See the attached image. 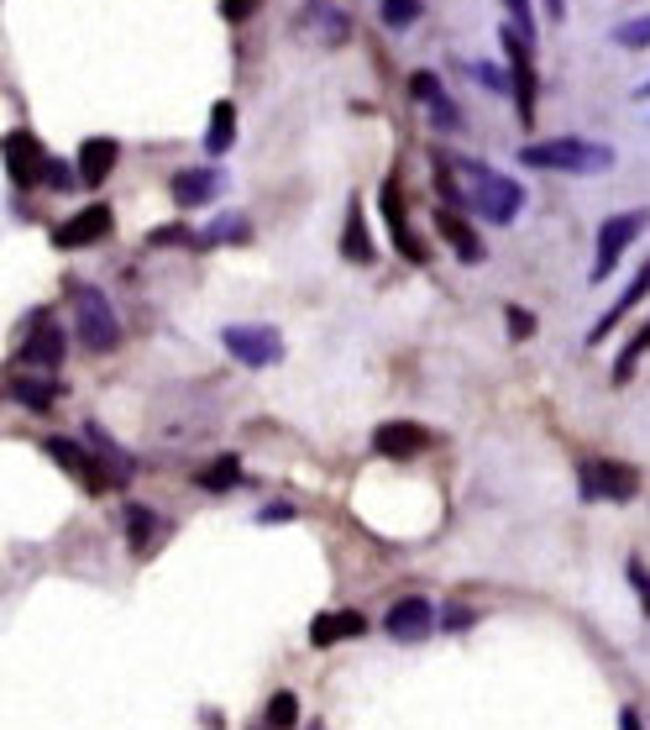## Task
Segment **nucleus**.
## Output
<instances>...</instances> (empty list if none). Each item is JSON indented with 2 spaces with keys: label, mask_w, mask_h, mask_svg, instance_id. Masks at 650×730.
I'll return each instance as SVG.
<instances>
[{
  "label": "nucleus",
  "mask_w": 650,
  "mask_h": 730,
  "mask_svg": "<svg viewBox=\"0 0 650 730\" xmlns=\"http://www.w3.org/2000/svg\"><path fill=\"white\" fill-rule=\"evenodd\" d=\"M241 484V462L237 457H215L205 473H200V488H210V494H226V488Z\"/></svg>",
  "instance_id": "nucleus-26"
},
{
  "label": "nucleus",
  "mask_w": 650,
  "mask_h": 730,
  "mask_svg": "<svg viewBox=\"0 0 650 730\" xmlns=\"http://www.w3.org/2000/svg\"><path fill=\"white\" fill-rule=\"evenodd\" d=\"M420 0H378V16H384V27L388 32H410L414 22H420Z\"/></svg>",
  "instance_id": "nucleus-27"
},
{
  "label": "nucleus",
  "mask_w": 650,
  "mask_h": 730,
  "mask_svg": "<svg viewBox=\"0 0 650 730\" xmlns=\"http://www.w3.org/2000/svg\"><path fill=\"white\" fill-rule=\"evenodd\" d=\"M473 74H477V85H483V90L514 95V79H509V69H499V63H473Z\"/></svg>",
  "instance_id": "nucleus-32"
},
{
  "label": "nucleus",
  "mask_w": 650,
  "mask_h": 730,
  "mask_svg": "<svg viewBox=\"0 0 650 730\" xmlns=\"http://www.w3.org/2000/svg\"><path fill=\"white\" fill-rule=\"evenodd\" d=\"M384 631L393 641H425L436 631V609H430V599L410 594V599H399V605L384 615Z\"/></svg>",
  "instance_id": "nucleus-13"
},
{
  "label": "nucleus",
  "mask_w": 650,
  "mask_h": 730,
  "mask_svg": "<svg viewBox=\"0 0 650 730\" xmlns=\"http://www.w3.org/2000/svg\"><path fill=\"white\" fill-rule=\"evenodd\" d=\"M378 206H384L388 237H393V247H399V258H410V263H425L430 252H425V243L414 237L410 215H404V200H399V180H384V189H378Z\"/></svg>",
  "instance_id": "nucleus-10"
},
{
  "label": "nucleus",
  "mask_w": 650,
  "mask_h": 730,
  "mask_svg": "<svg viewBox=\"0 0 650 730\" xmlns=\"http://www.w3.org/2000/svg\"><path fill=\"white\" fill-rule=\"evenodd\" d=\"M646 352H650V321H646V326H640L635 336H629V342H624L620 363H614V384H629V379H635V363H640Z\"/></svg>",
  "instance_id": "nucleus-25"
},
{
  "label": "nucleus",
  "mask_w": 650,
  "mask_h": 730,
  "mask_svg": "<svg viewBox=\"0 0 650 730\" xmlns=\"http://www.w3.org/2000/svg\"><path fill=\"white\" fill-rule=\"evenodd\" d=\"M367 631V615L362 609H336V615H315L310 620V646H336L347 636H362Z\"/></svg>",
  "instance_id": "nucleus-20"
},
{
  "label": "nucleus",
  "mask_w": 650,
  "mask_h": 730,
  "mask_svg": "<svg viewBox=\"0 0 650 730\" xmlns=\"http://www.w3.org/2000/svg\"><path fill=\"white\" fill-rule=\"evenodd\" d=\"M503 11H509V22L525 32V37H535V11H530V0H503Z\"/></svg>",
  "instance_id": "nucleus-35"
},
{
  "label": "nucleus",
  "mask_w": 650,
  "mask_h": 730,
  "mask_svg": "<svg viewBox=\"0 0 650 730\" xmlns=\"http://www.w3.org/2000/svg\"><path fill=\"white\" fill-rule=\"evenodd\" d=\"M252 11H258V0H221V16L226 22H247Z\"/></svg>",
  "instance_id": "nucleus-38"
},
{
  "label": "nucleus",
  "mask_w": 650,
  "mask_h": 730,
  "mask_svg": "<svg viewBox=\"0 0 650 730\" xmlns=\"http://www.w3.org/2000/svg\"><path fill=\"white\" fill-rule=\"evenodd\" d=\"M446 158H451V169L462 180V195H467V211L473 215L493 221V226H509L514 215L525 211V189L509 174H493V169H483L473 158H457V152H446Z\"/></svg>",
  "instance_id": "nucleus-1"
},
{
  "label": "nucleus",
  "mask_w": 650,
  "mask_h": 730,
  "mask_svg": "<svg viewBox=\"0 0 650 730\" xmlns=\"http://www.w3.org/2000/svg\"><path fill=\"white\" fill-rule=\"evenodd\" d=\"M629 583H635V594H640V605L650 615V568L646 562H629Z\"/></svg>",
  "instance_id": "nucleus-37"
},
{
  "label": "nucleus",
  "mask_w": 650,
  "mask_h": 730,
  "mask_svg": "<svg viewBox=\"0 0 650 730\" xmlns=\"http://www.w3.org/2000/svg\"><path fill=\"white\" fill-rule=\"evenodd\" d=\"M503 321H509V336H514V342H530V336H535V315L525 310V305H509V310H503Z\"/></svg>",
  "instance_id": "nucleus-34"
},
{
  "label": "nucleus",
  "mask_w": 650,
  "mask_h": 730,
  "mask_svg": "<svg viewBox=\"0 0 650 730\" xmlns=\"http://www.w3.org/2000/svg\"><path fill=\"white\" fill-rule=\"evenodd\" d=\"M85 436H89V447H95V453L105 457V468H111V479H116V488H121V484H132L137 462H132V453L121 447L116 436H105V426H95V421L85 426Z\"/></svg>",
  "instance_id": "nucleus-21"
},
{
  "label": "nucleus",
  "mask_w": 650,
  "mask_h": 730,
  "mask_svg": "<svg viewBox=\"0 0 650 730\" xmlns=\"http://www.w3.org/2000/svg\"><path fill=\"white\" fill-rule=\"evenodd\" d=\"M148 247H200V232H189V226H158V232H148Z\"/></svg>",
  "instance_id": "nucleus-33"
},
{
  "label": "nucleus",
  "mask_w": 650,
  "mask_h": 730,
  "mask_svg": "<svg viewBox=\"0 0 650 730\" xmlns=\"http://www.w3.org/2000/svg\"><path fill=\"white\" fill-rule=\"evenodd\" d=\"M620 730H640V715H635V709H620Z\"/></svg>",
  "instance_id": "nucleus-40"
},
{
  "label": "nucleus",
  "mask_w": 650,
  "mask_h": 730,
  "mask_svg": "<svg viewBox=\"0 0 650 730\" xmlns=\"http://www.w3.org/2000/svg\"><path fill=\"white\" fill-rule=\"evenodd\" d=\"M520 163L551 169V174H603V169H614V148L588 143V137H551V143H525Z\"/></svg>",
  "instance_id": "nucleus-2"
},
{
  "label": "nucleus",
  "mask_w": 650,
  "mask_h": 730,
  "mask_svg": "<svg viewBox=\"0 0 650 730\" xmlns=\"http://www.w3.org/2000/svg\"><path fill=\"white\" fill-rule=\"evenodd\" d=\"M116 158H121L116 137H85L74 169H79V180H85V184H105V180H111V169H116Z\"/></svg>",
  "instance_id": "nucleus-18"
},
{
  "label": "nucleus",
  "mask_w": 650,
  "mask_h": 730,
  "mask_svg": "<svg viewBox=\"0 0 650 730\" xmlns=\"http://www.w3.org/2000/svg\"><path fill=\"white\" fill-rule=\"evenodd\" d=\"M48 457L59 462L63 473H74V479H79L89 494H100V488L116 484V479H111V468H100L105 457H100V453H85V447H79V442H68V436H48Z\"/></svg>",
  "instance_id": "nucleus-8"
},
{
  "label": "nucleus",
  "mask_w": 650,
  "mask_h": 730,
  "mask_svg": "<svg viewBox=\"0 0 650 730\" xmlns=\"http://www.w3.org/2000/svg\"><path fill=\"white\" fill-rule=\"evenodd\" d=\"M68 305H74V336L85 342L89 352H111V347L121 342L116 310H111V300H105L95 284L74 279V284H68Z\"/></svg>",
  "instance_id": "nucleus-3"
},
{
  "label": "nucleus",
  "mask_w": 650,
  "mask_h": 730,
  "mask_svg": "<svg viewBox=\"0 0 650 730\" xmlns=\"http://www.w3.org/2000/svg\"><path fill=\"white\" fill-rule=\"evenodd\" d=\"M221 342H226V352L247 368H273L284 358V336L273 332V326H226Z\"/></svg>",
  "instance_id": "nucleus-6"
},
{
  "label": "nucleus",
  "mask_w": 650,
  "mask_h": 730,
  "mask_svg": "<svg viewBox=\"0 0 650 730\" xmlns=\"http://www.w3.org/2000/svg\"><path fill=\"white\" fill-rule=\"evenodd\" d=\"M42 184H53V189H74V184H85V180H79V174H68V163L48 158V174H42Z\"/></svg>",
  "instance_id": "nucleus-36"
},
{
  "label": "nucleus",
  "mask_w": 650,
  "mask_h": 730,
  "mask_svg": "<svg viewBox=\"0 0 650 730\" xmlns=\"http://www.w3.org/2000/svg\"><path fill=\"white\" fill-rule=\"evenodd\" d=\"M252 237V226L241 221V215H221L210 232H200V247H215V243H247Z\"/></svg>",
  "instance_id": "nucleus-28"
},
{
  "label": "nucleus",
  "mask_w": 650,
  "mask_h": 730,
  "mask_svg": "<svg viewBox=\"0 0 650 730\" xmlns=\"http://www.w3.org/2000/svg\"><path fill=\"white\" fill-rule=\"evenodd\" d=\"M258 520H263V525H273V520H295V505H267Z\"/></svg>",
  "instance_id": "nucleus-39"
},
{
  "label": "nucleus",
  "mask_w": 650,
  "mask_h": 730,
  "mask_svg": "<svg viewBox=\"0 0 650 730\" xmlns=\"http://www.w3.org/2000/svg\"><path fill=\"white\" fill-rule=\"evenodd\" d=\"M341 258L347 263H373V237H367V221H362V200L347 206V226H341Z\"/></svg>",
  "instance_id": "nucleus-22"
},
{
  "label": "nucleus",
  "mask_w": 650,
  "mask_h": 730,
  "mask_svg": "<svg viewBox=\"0 0 650 730\" xmlns=\"http://www.w3.org/2000/svg\"><path fill=\"white\" fill-rule=\"evenodd\" d=\"M436 226H441L446 243L457 247V258H462V263H483V237L467 226V215L457 211V206H441V211H436Z\"/></svg>",
  "instance_id": "nucleus-19"
},
{
  "label": "nucleus",
  "mask_w": 650,
  "mask_h": 730,
  "mask_svg": "<svg viewBox=\"0 0 650 730\" xmlns=\"http://www.w3.org/2000/svg\"><path fill=\"white\" fill-rule=\"evenodd\" d=\"M646 226H650V211H620L598 226V258H592V279H598V284L614 274V263L629 252V243H635Z\"/></svg>",
  "instance_id": "nucleus-5"
},
{
  "label": "nucleus",
  "mask_w": 650,
  "mask_h": 730,
  "mask_svg": "<svg viewBox=\"0 0 650 730\" xmlns=\"http://www.w3.org/2000/svg\"><path fill=\"white\" fill-rule=\"evenodd\" d=\"M635 100H650V79H646V85H640V90H635Z\"/></svg>",
  "instance_id": "nucleus-42"
},
{
  "label": "nucleus",
  "mask_w": 650,
  "mask_h": 730,
  "mask_svg": "<svg viewBox=\"0 0 650 730\" xmlns=\"http://www.w3.org/2000/svg\"><path fill=\"white\" fill-rule=\"evenodd\" d=\"M111 226H116L111 206H85V211H74L59 232H53V247H89V243H100Z\"/></svg>",
  "instance_id": "nucleus-15"
},
{
  "label": "nucleus",
  "mask_w": 650,
  "mask_h": 730,
  "mask_svg": "<svg viewBox=\"0 0 650 730\" xmlns=\"http://www.w3.org/2000/svg\"><path fill=\"white\" fill-rule=\"evenodd\" d=\"M430 447V431L414 426V421H384V426L373 431V453L393 457V462H404V457L425 453Z\"/></svg>",
  "instance_id": "nucleus-16"
},
{
  "label": "nucleus",
  "mask_w": 650,
  "mask_h": 730,
  "mask_svg": "<svg viewBox=\"0 0 650 730\" xmlns=\"http://www.w3.org/2000/svg\"><path fill=\"white\" fill-rule=\"evenodd\" d=\"M614 42H620V48H629V53H640V48H650V16H635V22H620V27H614Z\"/></svg>",
  "instance_id": "nucleus-30"
},
{
  "label": "nucleus",
  "mask_w": 650,
  "mask_h": 730,
  "mask_svg": "<svg viewBox=\"0 0 650 730\" xmlns=\"http://www.w3.org/2000/svg\"><path fill=\"white\" fill-rule=\"evenodd\" d=\"M168 189H174L178 211H200V206H210V200L226 189V174H221V169H210V163H205V169H178Z\"/></svg>",
  "instance_id": "nucleus-12"
},
{
  "label": "nucleus",
  "mask_w": 650,
  "mask_h": 730,
  "mask_svg": "<svg viewBox=\"0 0 650 730\" xmlns=\"http://www.w3.org/2000/svg\"><path fill=\"white\" fill-rule=\"evenodd\" d=\"M152 531H158V520H152L148 505H126V547L148 552L152 547Z\"/></svg>",
  "instance_id": "nucleus-24"
},
{
  "label": "nucleus",
  "mask_w": 650,
  "mask_h": 730,
  "mask_svg": "<svg viewBox=\"0 0 650 730\" xmlns=\"http://www.w3.org/2000/svg\"><path fill=\"white\" fill-rule=\"evenodd\" d=\"M546 16H551V22H562V16H566V0H546Z\"/></svg>",
  "instance_id": "nucleus-41"
},
{
  "label": "nucleus",
  "mask_w": 650,
  "mask_h": 730,
  "mask_svg": "<svg viewBox=\"0 0 650 730\" xmlns=\"http://www.w3.org/2000/svg\"><path fill=\"white\" fill-rule=\"evenodd\" d=\"M5 174H11V184H42V174H48V152L37 148V137H27V132H11L5 137Z\"/></svg>",
  "instance_id": "nucleus-14"
},
{
  "label": "nucleus",
  "mask_w": 650,
  "mask_h": 730,
  "mask_svg": "<svg viewBox=\"0 0 650 730\" xmlns=\"http://www.w3.org/2000/svg\"><path fill=\"white\" fill-rule=\"evenodd\" d=\"M499 42H503V59H509V79H514V111H520V122L530 126L535 122V59H530L535 37H525L509 22L499 32Z\"/></svg>",
  "instance_id": "nucleus-4"
},
{
  "label": "nucleus",
  "mask_w": 650,
  "mask_h": 730,
  "mask_svg": "<svg viewBox=\"0 0 650 730\" xmlns=\"http://www.w3.org/2000/svg\"><path fill=\"white\" fill-rule=\"evenodd\" d=\"M410 95L430 106V122L441 126V132H462V126H467V122H462V106L446 95V85L430 74V69H414V74H410Z\"/></svg>",
  "instance_id": "nucleus-11"
},
{
  "label": "nucleus",
  "mask_w": 650,
  "mask_h": 730,
  "mask_svg": "<svg viewBox=\"0 0 650 730\" xmlns=\"http://www.w3.org/2000/svg\"><path fill=\"white\" fill-rule=\"evenodd\" d=\"M232 143H237V106H232V100H215V106H210L205 152L210 158H221V152H232Z\"/></svg>",
  "instance_id": "nucleus-23"
},
{
  "label": "nucleus",
  "mask_w": 650,
  "mask_h": 730,
  "mask_svg": "<svg viewBox=\"0 0 650 730\" xmlns=\"http://www.w3.org/2000/svg\"><path fill=\"white\" fill-rule=\"evenodd\" d=\"M635 488H640V473L635 468H624V462H583V494L588 499H614V505H624V499H635Z\"/></svg>",
  "instance_id": "nucleus-9"
},
{
  "label": "nucleus",
  "mask_w": 650,
  "mask_h": 730,
  "mask_svg": "<svg viewBox=\"0 0 650 730\" xmlns=\"http://www.w3.org/2000/svg\"><path fill=\"white\" fill-rule=\"evenodd\" d=\"M646 295H650V258H646V269H640V274L629 279V289H624L620 300H614L609 310H603V315H598V326L588 332V347H598V342H609V332H614V326H620L624 315H629L635 305L646 300Z\"/></svg>",
  "instance_id": "nucleus-17"
},
{
  "label": "nucleus",
  "mask_w": 650,
  "mask_h": 730,
  "mask_svg": "<svg viewBox=\"0 0 650 730\" xmlns=\"http://www.w3.org/2000/svg\"><path fill=\"white\" fill-rule=\"evenodd\" d=\"M11 395L22 399V405H32V410H48L59 389H53V384H37V379H16V384H11Z\"/></svg>",
  "instance_id": "nucleus-29"
},
{
  "label": "nucleus",
  "mask_w": 650,
  "mask_h": 730,
  "mask_svg": "<svg viewBox=\"0 0 650 730\" xmlns=\"http://www.w3.org/2000/svg\"><path fill=\"white\" fill-rule=\"evenodd\" d=\"M295 720H299V700H295V694H289V689L267 700V726H273V730H289V726H295Z\"/></svg>",
  "instance_id": "nucleus-31"
},
{
  "label": "nucleus",
  "mask_w": 650,
  "mask_h": 730,
  "mask_svg": "<svg viewBox=\"0 0 650 730\" xmlns=\"http://www.w3.org/2000/svg\"><path fill=\"white\" fill-rule=\"evenodd\" d=\"M22 363L27 368H59L63 363V326L48 310H32L22 326Z\"/></svg>",
  "instance_id": "nucleus-7"
}]
</instances>
